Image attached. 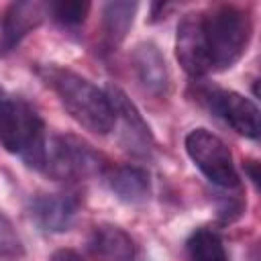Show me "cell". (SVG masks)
Listing matches in <instances>:
<instances>
[{
	"mask_svg": "<svg viewBox=\"0 0 261 261\" xmlns=\"http://www.w3.org/2000/svg\"><path fill=\"white\" fill-rule=\"evenodd\" d=\"M106 96H108V100L112 104V110H114L116 120L118 118L122 120V126H124V135L128 139V145L130 147H141L143 153H147L151 149V145H153V135H151L147 122L143 120V116L139 114L137 106L116 86H108Z\"/></svg>",
	"mask_w": 261,
	"mask_h": 261,
	"instance_id": "10",
	"label": "cell"
},
{
	"mask_svg": "<svg viewBox=\"0 0 261 261\" xmlns=\"http://www.w3.org/2000/svg\"><path fill=\"white\" fill-rule=\"evenodd\" d=\"M4 96H6V92H4V88L0 86V98H4Z\"/></svg>",
	"mask_w": 261,
	"mask_h": 261,
	"instance_id": "18",
	"label": "cell"
},
{
	"mask_svg": "<svg viewBox=\"0 0 261 261\" xmlns=\"http://www.w3.org/2000/svg\"><path fill=\"white\" fill-rule=\"evenodd\" d=\"M133 67L141 84L153 94H165L169 88V71L161 51L153 43H141L133 51Z\"/></svg>",
	"mask_w": 261,
	"mask_h": 261,
	"instance_id": "12",
	"label": "cell"
},
{
	"mask_svg": "<svg viewBox=\"0 0 261 261\" xmlns=\"http://www.w3.org/2000/svg\"><path fill=\"white\" fill-rule=\"evenodd\" d=\"M39 169L55 179L75 181L106 173V161L84 139L75 135H57L45 141Z\"/></svg>",
	"mask_w": 261,
	"mask_h": 261,
	"instance_id": "4",
	"label": "cell"
},
{
	"mask_svg": "<svg viewBox=\"0 0 261 261\" xmlns=\"http://www.w3.org/2000/svg\"><path fill=\"white\" fill-rule=\"evenodd\" d=\"M88 247L92 255L104 261H135L137 247L130 234L116 224H98L92 228Z\"/></svg>",
	"mask_w": 261,
	"mask_h": 261,
	"instance_id": "9",
	"label": "cell"
},
{
	"mask_svg": "<svg viewBox=\"0 0 261 261\" xmlns=\"http://www.w3.org/2000/svg\"><path fill=\"white\" fill-rule=\"evenodd\" d=\"M186 257L188 261H228L222 239L210 228H198L190 234L186 241Z\"/></svg>",
	"mask_w": 261,
	"mask_h": 261,
	"instance_id": "14",
	"label": "cell"
},
{
	"mask_svg": "<svg viewBox=\"0 0 261 261\" xmlns=\"http://www.w3.org/2000/svg\"><path fill=\"white\" fill-rule=\"evenodd\" d=\"M20 249V241L18 234L14 232L10 220L4 216V212L0 210V253H16Z\"/></svg>",
	"mask_w": 261,
	"mask_h": 261,
	"instance_id": "16",
	"label": "cell"
},
{
	"mask_svg": "<svg viewBox=\"0 0 261 261\" xmlns=\"http://www.w3.org/2000/svg\"><path fill=\"white\" fill-rule=\"evenodd\" d=\"M253 35L249 12L234 4H218L192 12L177 24L175 55L192 77L232 67L247 51Z\"/></svg>",
	"mask_w": 261,
	"mask_h": 261,
	"instance_id": "1",
	"label": "cell"
},
{
	"mask_svg": "<svg viewBox=\"0 0 261 261\" xmlns=\"http://www.w3.org/2000/svg\"><path fill=\"white\" fill-rule=\"evenodd\" d=\"M186 153L194 165L218 188H239V173L226 143L208 128H194L186 137Z\"/></svg>",
	"mask_w": 261,
	"mask_h": 261,
	"instance_id": "5",
	"label": "cell"
},
{
	"mask_svg": "<svg viewBox=\"0 0 261 261\" xmlns=\"http://www.w3.org/2000/svg\"><path fill=\"white\" fill-rule=\"evenodd\" d=\"M51 261H84V259H82L80 253H75L71 249H59V251L53 253Z\"/></svg>",
	"mask_w": 261,
	"mask_h": 261,
	"instance_id": "17",
	"label": "cell"
},
{
	"mask_svg": "<svg viewBox=\"0 0 261 261\" xmlns=\"http://www.w3.org/2000/svg\"><path fill=\"white\" fill-rule=\"evenodd\" d=\"M104 177L110 192L126 204H141L149 198L151 181H149V173L143 167L137 165L112 167L104 173Z\"/></svg>",
	"mask_w": 261,
	"mask_h": 261,
	"instance_id": "11",
	"label": "cell"
},
{
	"mask_svg": "<svg viewBox=\"0 0 261 261\" xmlns=\"http://www.w3.org/2000/svg\"><path fill=\"white\" fill-rule=\"evenodd\" d=\"M139 4L137 2H108L102 10V29H104V41L110 47H116L126 37L128 29L133 27L135 12Z\"/></svg>",
	"mask_w": 261,
	"mask_h": 261,
	"instance_id": "13",
	"label": "cell"
},
{
	"mask_svg": "<svg viewBox=\"0 0 261 261\" xmlns=\"http://www.w3.org/2000/svg\"><path fill=\"white\" fill-rule=\"evenodd\" d=\"M47 16L45 2H12L4 14L2 24V49H14L29 33H33Z\"/></svg>",
	"mask_w": 261,
	"mask_h": 261,
	"instance_id": "8",
	"label": "cell"
},
{
	"mask_svg": "<svg viewBox=\"0 0 261 261\" xmlns=\"http://www.w3.org/2000/svg\"><path fill=\"white\" fill-rule=\"evenodd\" d=\"M80 210V198L71 192L39 194L31 200V218L45 232H63L71 228Z\"/></svg>",
	"mask_w": 261,
	"mask_h": 261,
	"instance_id": "7",
	"label": "cell"
},
{
	"mask_svg": "<svg viewBox=\"0 0 261 261\" xmlns=\"http://www.w3.org/2000/svg\"><path fill=\"white\" fill-rule=\"evenodd\" d=\"M45 141V124L27 102L8 94L0 98V145L6 151L20 155L29 165L39 169Z\"/></svg>",
	"mask_w": 261,
	"mask_h": 261,
	"instance_id": "3",
	"label": "cell"
},
{
	"mask_svg": "<svg viewBox=\"0 0 261 261\" xmlns=\"http://www.w3.org/2000/svg\"><path fill=\"white\" fill-rule=\"evenodd\" d=\"M37 73L55 92L69 116L86 130L108 135L114 128L116 116L112 104L106 92H102L90 80L59 65H39Z\"/></svg>",
	"mask_w": 261,
	"mask_h": 261,
	"instance_id": "2",
	"label": "cell"
},
{
	"mask_svg": "<svg viewBox=\"0 0 261 261\" xmlns=\"http://www.w3.org/2000/svg\"><path fill=\"white\" fill-rule=\"evenodd\" d=\"M202 100L234 133L247 139L259 137V108L243 94L224 88H208L202 92Z\"/></svg>",
	"mask_w": 261,
	"mask_h": 261,
	"instance_id": "6",
	"label": "cell"
},
{
	"mask_svg": "<svg viewBox=\"0 0 261 261\" xmlns=\"http://www.w3.org/2000/svg\"><path fill=\"white\" fill-rule=\"evenodd\" d=\"M88 12H90V2H82V0H61L47 4V14H51L63 27H80L86 20Z\"/></svg>",
	"mask_w": 261,
	"mask_h": 261,
	"instance_id": "15",
	"label": "cell"
}]
</instances>
